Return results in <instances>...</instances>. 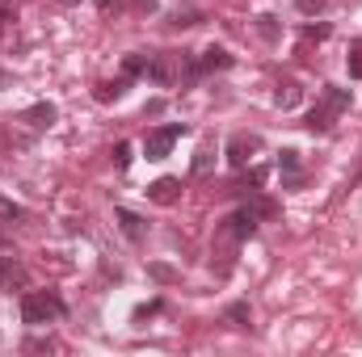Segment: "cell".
<instances>
[{
  "mask_svg": "<svg viewBox=\"0 0 362 357\" xmlns=\"http://www.w3.org/2000/svg\"><path fill=\"white\" fill-rule=\"evenodd\" d=\"M21 122H30V126H38V131H42V126H51V122H55V105H51V101H38V105H30V109L21 114Z\"/></svg>",
  "mask_w": 362,
  "mask_h": 357,
  "instance_id": "7c38bea8",
  "label": "cell"
},
{
  "mask_svg": "<svg viewBox=\"0 0 362 357\" xmlns=\"http://www.w3.org/2000/svg\"><path fill=\"white\" fill-rule=\"evenodd\" d=\"M257 152H262V139H257V135H245V131H240V135L228 139V164H232V169H249Z\"/></svg>",
  "mask_w": 362,
  "mask_h": 357,
  "instance_id": "8992f818",
  "label": "cell"
},
{
  "mask_svg": "<svg viewBox=\"0 0 362 357\" xmlns=\"http://www.w3.org/2000/svg\"><path fill=\"white\" fill-rule=\"evenodd\" d=\"M346 68H350V80H362V42H354V51H350Z\"/></svg>",
  "mask_w": 362,
  "mask_h": 357,
  "instance_id": "ffe728a7",
  "label": "cell"
},
{
  "mask_svg": "<svg viewBox=\"0 0 362 357\" xmlns=\"http://www.w3.org/2000/svg\"><path fill=\"white\" fill-rule=\"evenodd\" d=\"M257 227H262V219H257L249 206H240V210H232L228 219H219V223H215L211 253H215V257H223L219 273H228V269H232V253H236L245 240H253V236H257Z\"/></svg>",
  "mask_w": 362,
  "mask_h": 357,
  "instance_id": "7a4b0ae2",
  "label": "cell"
},
{
  "mask_svg": "<svg viewBox=\"0 0 362 357\" xmlns=\"http://www.w3.org/2000/svg\"><path fill=\"white\" fill-rule=\"evenodd\" d=\"M350 101H354V97H350V89L325 85V89H320V101H316V105L308 109L303 126H308L312 135H329V131H333V122H337V118H341V114L350 109Z\"/></svg>",
  "mask_w": 362,
  "mask_h": 357,
  "instance_id": "3957f363",
  "label": "cell"
},
{
  "mask_svg": "<svg viewBox=\"0 0 362 357\" xmlns=\"http://www.w3.org/2000/svg\"><path fill=\"white\" fill-rule=\"evenodd\" d=\"M156 4H160V0H135V8H139V13H152Z\"/></svg>",
  "mask_w": 362,
  "mask_h": 357,
  "instance_id": "f1b7e54d",
  "label": "cell"
},
{
  "mask_svg": "<svg viewBox=\"0 0 362 357\" xmlns=\"http://www.w3.org/2000/svg\"><path fill=\"white\" fill-rule=\"evenodd\" d=\"M257 30H262V38H266V42H274V38H278V25H274V17H257Z\"/></svg>",
  "mask_w": 362,
  "mask_h": 357,
  "instance_id": "603a6c76",
  "label": "cell"
},
{
  "mask_svg": "<svg viewBox=\"0 0 362 357\" xmlns=\"http://www.w3.org/2000/svg\"><path fill=\"white\" fill-rule=\"evenodd\" d=\"M0 223H25V206H17L13 198L0 193Z\"/></svg>",
  "mask_w": 362,
  "mask_h": 357,
  "instance_id": "2e32d148",
  "label": "cell"
},
{
  "mask_svg": "<svg viewBox=\"0 0 362 357\" xmlns=\"http://www.w3.org/2000/svg\"><path fill=\"white\" fill-rule=\"evenodd\" d=\"M148 273H152L156 282H177V277H181L177 269H169V265H148Z\"/></svg>",
  "mask_w": 362,
  "mask_h": 357,
  "instance_id": "7402d4cb",
  "label": "cell"
},
{
  "mask_svg": "<svg viewBox=\"0 0 362 357\" xmlns=\"http://www.w3.org/2000/svg\"><path fill=\"white\" fill-rule=\"evenodd\" d=\"M299 101H303L299 80H282V85H278V92H274V105H278V109H295Z\"/></svg>",
  "mask_w": 362,
  "mask_h": 357,
  "instance_id": "4fadbf2b",
  "label": "cell"
},
{
  "mask_svg": "<svg viewBox=\"0 0 362 357\" xmlns=\"http://www.w3.org/2000/svg\"><path fill=\"white\" fill-rule=\"evenodd\" d=\"M97 8H101V13H110V8H118V0H97Z\"/></svg>",
  "mask_w": 362,
  "mask_h": 357,
  "instance_id": "f546056e",
  "label": "cell"
},
{
  "mask_svg": "<svg viewBox=\"0 0 362 357\" xmlns=\"http://www.w3.org/2000/svg\"><path fill=\"white\" fill-rule=\"evenodd\" d=\"M64 315H68V303H64L55 290H25V294H21V324L47 328V324H55V320H64Z\"/></svg>",
  "mask_w": 362,
  "mask_h": 357,
  "instance_id": "277c9868",
  "label": "cell"
},
{
  "mask_svg": "<svg viewBox=\"0 0 362 357\" xmlns=\"http://www.w3.org/2000/svg\"><path fill=\"white\" fill-rule=\"evenodd\" d=\"M303 38H329V25H303Z\"/></svg>",
  "mask_w": 362,
  "mask_h": 357,
  "instance_id": "4316f807",
  "label": "cell"
},
{
  "mask_svg": "<svg viewBox=\"0 0 362 357\" xmlns=\"http://www.w3.org/2000/svg\"><path fill=\"white\" fill-rule=\"evenodd\" d=\"M59 4H81V0H59Z\"/></svg>",
  "mask_w": 362,
  "mask_h": 357,
  "instance_id": "4dcf8cb0",
  "label": "cell"
},
{
  "mask_svg": "<svg viewBox=\"0 0 362 357\" xmlns=\"http://www.w3.org/2000/svg\"><path fill=\"white\" fill-rule=\"evenodd\" d=\"M148 198L156 202V206H173V202H181V181L177 177H160L148 185Z\"/></svg>",
  "mask_w": 362,
  "mask_h": 357,
  "instance_id": "9c48e42d",
  "label": "cell"
},
{
  "mask_svg": "<svg viewBox=\"0 0 362 357\" xmlns=\"http://www.w3.org/2000/svg\"><path fill=\"white\" fill-rule=\"evenodd\" d=\"M181 135H189V126H185V122H169V126H152V131L144 135V156H148V160H165V156L173 152V143H177Z\"/></svg>",
  "mask_w": 362,
  "mask_h": 357,
  "instance_id": "5b68a950",
  "label": "cell"
},
{
  "mask_svg": "<svg viewBox=\"0 0 362 357\" xmlns=\"http://www.w3.org/2000/svg\"><path fill=\"white\" fill-rule=\"evenodd\" d=\"M144 80H152L156 89H185V85H198L202 76H198V55H189V51H156L152 59H148V72H144Z\"/></svg>",
  "mask_w": 362,
  "mask_h": 357,
  "instance_id": "6da1fadb",
  "label": "cell"
},
{
  "mask_svg": "<svg viewBox=\"0 0 362 357\" xmlns=\"http://www.w3.org/2000/svg\"><path fill=\"white\" fill-rule=\"evenodd\" d=\"M198 21H202V13H177L169 25H198Z\"/></svg>",
  "mask_w": 362,
  "mask_h": 357,
  "instance_id": "484cf974",
  "label": "cell"
},
{
  "mask_svg": "<svg viewBox=\"0 0 362 357\" xmlns=\"http://www.w3.org/2000/svg\"><path fill=\"white\" fill-rule=\"evenodd\" d=\"M211 164H215V156H211V147H202V152L194 156V169H189V173H194V177H206Z\"/></svg>",
  "mask_w": 362,
  "mask_h": 357,
  "instance_id": "d6986e66",
  "label": "cell"
},
{
  "mask_svg": "<svg viewBox=\"0 0 362 357\" xmlns=\"http://www.w3.org/2000/svg\"><path fill=\"white\" fill-rule=\"evenodd\" d=\"M114 164H118V173L131 169V143H114Z\"/></svg>",
  "mask_w": 362,
  "mask_h": 357,
  "instance_id": "44dd1931",
  "label": "cell"
},
{
  "mask_svg": "<svg viewBox=\"0 0 362 357\" xmlns=\"http://www.w3.org/2000/svg\"><path fill=\"white\" fill-rule=\"evenodd\" d=\"M295 8L312 17V13H320V8H325V0H295Z\"/></svg>",
  "mask_w": 362,
  "mask_h": 357,
  "instance_id": "d4e9b609",
  "label": "cell"
},
{
  "mask_svg": "<svg viewBox=\"0 0 362 357\" xmlns=\"http://www.w3.org/2000/svg\"><path fill=\"white\" fill-rule=\"evenodd\" d=\"M156 311H160V298H152V303L135 307V320H148V315H156Z\"/></svg>",
  "mask_w": 362,
  "mask_h": 357,
  "instance_id": "cb8c5ba5",
  "label": "cell"
},
{
  "mask_svg": "<svg viewBox=\"0 0 362 357\" xmlns=\"http://www.w3.org/2000/svg\"><path fill=\"white\" fill-rule=\"evenodd\" d=\"M278 169L286 173V181H282L286 189H299V185H303V177H299V152H295V147L278 152Z\"/></svg>",
  "mask_w": 362,
  "mask_h": 357,
  "instance_id": "8fae6325",
  "label": "cell"
},
{
  "mask_svg": "<svg viewBox=\"0 0 362 357\" xmlns=\"http://www.w3.org/2000/svg\"><path fill=\"white\" fill-rule=\"evenodd\" d=\"M30 286V269L21 265L17 257H0V290H25Z\"/></svg>",
  "mask_w": 362,
  "mask_h": 357,
  "instance_id": "52a82bcc",
  "label": "cell"
},
{
  "mask_svg": "<svg viewBox=\"0 0 362 357\" xmlns=\"http://www.w3.org/2000/svg\"><path fill=\"white\" fill-rule=\"evenodd\" d=\"M249 210H253L257 219H274V214H278V202H270V198H253Z\"/></svg>",
  "mask_w": 362,
  "mask_h": 357,
  "instance_id": "ac0fdd59",
  "label": "cell"
},
{
  "mask_svg": "<svg viewBox=\"0 0 362 357\" xmlns=\"http://www.w3.org/2000/svg\"><path fill=\"white\" fill-rule=\"evenodd\" d=\"M232 68V55L223 51V47H206L202 55H198V76H211V72H228Z\"/></svg>",
  "mask_w": 362,
  "mask_h": 357,
  "instance_id": "30bf717a",
  "label": "cell"
},
{
  "mask_svg": "<svg viewBox=\"0 0 362 357\" xmlns=\"http://www.w3.org/2000/svg\"><path fill=\"white\" fill-rule=\"evenodd\" d=\"M127 85H131V76H118V80H105V85H97V101H122L127 97Z\"/></svg>",
  "mask_w": 362,
  "mask_h": 357,
  "instance_id": "5bb4252c",
  "label": "cell"
},
{
  "mask_svg": "<svg viewBox=\"0 0 362 357\" xmlns=\"http://www.w3.org/2000/svg\"><path fill=\"white\" fill-rule=\"evenodd\" d=\"M228 320H232L236 328H249V320H253V311H249V303H232V307H228Z\"/></svg>",
  "mask_w": 362,
  "mask_h": 357,
  "instance_id": "e0dca14e",
  "label": "cell"
},
{
  "mask_svg": "<svg viewBox=\"0 0 362 357\" xmlns=\"http://www.w3.org/2000/svg\"><path fill=\"white\" fill-rule=\"evenodd\" d=\"M148 59H152L148 51H131V55L122 59V76H131V80H135V76H144V72H148Z\"/></svg>",
  "mask_w": 362,
  "mask_h": 357,
  "instance_id": "9a60e30c",
  "label": "cell"
},
{
  "mask_svg": "<svg viewBox=\"0 0 362 357\" xmlns=\"http://www.w3.org/2000/svg\"><path fill=\"white\" fill-rule=\"evenodd\" d=\"M13 17H17V8H0V38H4V25H8Z\"/></svg>",
  "mask_w": 362,
  "mask_h": 357,
  "instance_id": "83f0119b",
  "label": "cell"
},
{
  "mask_svg": "<svg viewBox=\"0 0 362 357\" xmlns=\"http://www.w3.org/2000/svg\"><path fill=\"white\" fill-rule=\"evenodd\" d=\"M114 219H118V227H122V236H127L131 244H144V240H148V223H144L135 210L118 206V210H114Z\"/></svg>",
  "mask_w": 362,
  "mask_h": 357,
  "instance_id": "ba28073f",
  "label": "cell"
}]
</instances>
